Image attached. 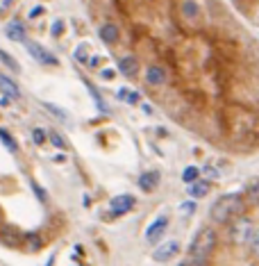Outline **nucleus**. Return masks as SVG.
I'll use <instances>...</instances> for the list:
<instances>
[{
  "instance_id": "6ab92c4d",
  "label": "nucleus",
  "mask_w": 259,
  "mask_h": 266,
  "mask_svg": "<svg viewBox=\"0 0 259 266\" xmlns=\"http://www.w3.org/2000/svg\"><path fill=\"white\" fill-rule=\"evenodd\" d=\"M0 62H3V64H5V66H7V68H9V71H14V73H18V71H21L18 62H16V60H14V57H12V55H9V52H7V50H0Z\"/></svg>"
},
{
  "instance_id": "473e14b6",
  "label": "nucleus",
  "mask_w": 259,
  "mask_h": 266,
  "mask_svg": "<svg viewBox=\"0 0 259 266\" xmlns=\"http://www.w3.org/2000/svg\"><path fill=\"white\" fill-rule=\"evenodd\" d=\"M46 12V9L44 7H34L32 9V12H30V18H36V16H41V14H44Z\"/></svg>"
},
{
  "instance_id": "4be33fe9",
  "label": "nucleus",
  "mask_w": 259,
  "mask_h": 266,
  "mask_svg": "<svg viewBox=\"0 0 259 266\" xmlns=\"http://www.w3.org/2000/svg\"><path fill=\"white\" fill-rule=\"evenodd\" d=\"M48 141H50V143H52V146H55V148H59V150H66V148H68L66 139H64V137L59 135V132H55V130H52L50 135H48Z\"/></svg>"
},
{
  "instance_id": "6e6552de",
  "label": "nucleus",
  "mask_w": 259,
  "mask_h": 266,
  "mask_svg": "<svg viewBox=\"0 0 259 266\" xmlns=\"http://www.w3.org/2000/svg\"><path fill=\"white\" fill-rule=\"evenodd\" d=\"M166 80H168V73L164 66H160V64H150V66L146 68V82L150 84V87H162V84H166Z\"/></svg>"
},
{
  "instance_id": "c9c22d12",
  "label": "nucleus",
  "mask_w": 259,
  "mask_h": 266,
  "mask_svg": "<svg viewBox=\"0 0 259 266\" xmlns=\"http://www.w3.org/2000/svg\"><path fill=\"white\" fill-rule=\"evenodd\" d=\"M9 5H12V0H3V7H0V12H7Z\"/></svg>"
},
{
  "instance_id": "2eb2a0df",
  "label": "nucleus",
  "mask_w": 259,
  "mask_h": 266,
  "mask_svg": "<svg viewBox=\"0 0 259 266\" xmlns=\"http://www.w3.org/2000/svg\"><path fill=\"white\" fill-rule=\"evenodd\" d=\"M211 191V184H209V180H195L193 184H189V196H191V198H205V196H207Z\"/></svg>"
},
{
  "instance_id": "f257e3e1",
  "label": "nucleus",
  "mask_w": 259,
  "mask_h": 266,
  "mask_svg": "<svg viewBox=\"0 0 259 266\" xmlns=\"http://www.w3.org/2000/svg\"><path fill=\"white\" fill-rule=\"evenodd\" d=\"M243 196L241 194H225L218 200H214L209 207V219L214 223H230L232 219L241 216L243 212Z\"/></svg>"
},
{
  "instance_id": "20e7f679",
  "label": "nucleus",
  "mask_w": 259,
  "mask_h": 266,
  "mask_svg": "<svg viewBox=\"0 0 259 266\" xmlns=\"http://www.w3.org/2000/svg\"><path fill=\"white\" fill-rule=\"evenodd\" d=\"M23 44H25V48H28L30 55H32L39 64H44V66H57V64H59L52 52H48L41 44H36V41H30L28 39V41H23Z\"/></svg>"
},
{
  "instance_id": "4468645a",
  "label": "nucleus",
  "mask_w": 259,
  "mask_h": 266,
  "mask_svg": "<svg viewBox=\"0 0 259 266\" xmlns=\"http://www.w3.org/2000/svg\"><path fill=\"white\" fill-rule=\"evenodd\" d=\"M0 93H7L12 100H18V98H21V89H18V84L14 82V80L9 78V75H5V73L0 75Z\"/></svg>"
},
{
  "instance_id": "ddd939ff",
  "label": "nucleus",
  "mask_w": 259,
  "mask_h": 266,
  "mask_svg": "<svg viewBox=\"0 0 259 266\" xmlns=\"http://www.w3.org/2000/svg\"><path fill=\"white\" fill-rule=\"evenodd\" d=\"M160 180H162V175L157 173V171H146V173H141V175H139V187H141V191L150 194V191H155V189H157Z\"/></svg>"
},
{
  "instance_id": "9b49d317",
  "label": "nucleus",
  "mask_w": 259,
  "mask_h": 266,
  "mask_svg": "<svg viewBox=\"0 0 259 266\" xmlns=\"http://www.w3.org/2000/svg\"><path fill=\"white\" fill-rule=\"evenodd\" d=\"M5 36L12 41H28V32H25V25L21 23L18 18L9 21L7 25H5Z\"/></svg>"
},
{
  "instance_id": "f3484780",
  "label": "nucleus",
  "mask_w": 259,
  "mask_h": 266,
  "mask_svg": "<svg viewBox=\"0 0 259 266\" xmlns=\"http://www.w3.org/2000/svg\"><path fill=\"white\" fill-rule=\"evenodd\" d=\"M116 98L123 100V103H128V105H136V103H139V93L132 91V89H118V91H116Z\"/></svg>"
},
{
  "instance_id": "72a5a7b5",
  "label": "nucleus",
  "mask_w": 259,
  "mask_h": 266,
  "mask_svg": "<svg viewBox=\"0 0 259 266\" xmlns=\"http://www.w3.org/2000/svg\"><path fill=\"white\" fill-rule=\"evenodd\" d=\"M180 210H182L184 214H191V212H193V205H191V203H189V205H182Z\"/></svg>"
},
{
  "instance_id": "c85d7f7f",
  "label": "nucleus",
  "mask_w": 259,
  "mask_h": 266,
  "mask_svg": "<svg viewBox=\"0 0 259 266\" xmlns=\"http://www.w3.org/2000/svg\"><path fill=\"white\" fill-rule=\"evenodd\" d=\"M87 44H82L80 48H77V50H75V60H80V62H87V55H84V52H87Z\"/></svg>"
},
{
  "instance_id": "c756f323",
  "label": "nucleus",
  "mask_w": 259,
  "mask_h": 266,
  "mask_svg": "<svg viewBox=\"0 0 259 266\" xmlns=\"http://www.w3.org/2000/svg\"><path fill=\"white\" fill-rule=\"evenodd\" d=\"M39 246H41L39 239H34V235H30L28 237V248H30V251H39Z\"/></svg>"
},
{
  "instance_id": "bb28decb",
  "label": "nucleus",
  "mask_w": 259,
  "mask_h": 266,
  "mask_svg": "<svg viewBox=\"0 0 259 266\" xmlns=\"http://www.w3.org/2000/svg\"><path fill=\"white\" fill-rule=\"evenodd\" d=\"M32 191H34V196H36V198L41 200V203H48V194H46V191L41 189V187H39V184H36V182H32Z\"/></svg>"
},
{
  "instance_id": "aec40b11",
  "label": "nucleus",
  "mask_w": 259,
  "mask_h": 266,
  "mask_svg": "<svg viewBox=\"0 0 259 266\" xmlns=\"http://www.w3.org/2000/svg\"><path fill=\"white\" fill-rule=\"evenodd\" d=\"M84 84H87V89H89V93H91V98L96 100V107H98L100 111H107V107H105V100H103V96L98 93V89L93 87L91 82H87V80H84Z\"/></svg>"
},
{
  "instance_id": "a878e982",
  "label": "nucleus",
  "mask_w": 259,
  "mask_h": 266,
  "mask_svg": "<svg viewBox=\"0 0 259 266\" xmlns=\"http://www.w3.org/2000/svg\"><path fill=\"white\" fill-rule=\"evenodd\" d=\"M50 32H52V36H62V34H64V21H62V18H57L55 23H52Z\"/></svg>"
},
{
  "instance_id": "f704fd0d",
  "label": "nucleus",
  "mask_w": 259,
  "mask_h": 266,
  "mask_svg": "<svg viewBox=\"0 0 259 266\" xmlns=\"http://www.w3.org/2000/svg\"><path fill=\"white\" fill-rule=\"evenodd\" d=\"M141 109H144V114H152V105H148V103L141 105Z\"/></svg>"
},
{
  "instance_id": "5701e85b",
  "label": "nucleus",
  "mask_w": 259,
  "mask_h": 266,
  "mask_svg": "<svg viewBox=\"0 0 259 266\" xmlns=\"http://www.w3.org/2000/svg\"><path fill=\"white\" fill-rule=\"evenodd\" d=\"M30 137H32V141L36 143V146H44L46 141H48V135H46L41 127H32V132H30Z\"/></svg>"
},
{
  "instance_id": "7c9ffc66",
  "label": "nucleus",
  "mask_w": 259,
  "mask_h": 266,
  "mask_svg": "<svg viewBox=\"0 0 259 266\" xmlns=\"http://www.w3.org/2000/svg\"><path fill=\"white\" fill-rule=\"evenodd\" d=\"M9 103H12V98L7 93H0V107H9Z\"/></svg>"
},
{
  "instance_id": "dca6fc26",
  "label": "nucleus",
  "mask_w": 259,
  "mask_h": 266,
  "mask_svg": "<svg viewBox=\"0 0 259 266\" xmlns=\"http://www.w3.org/2000/svg\"><path fill=\"white\" fill-rule=\"evenodd\" d=\"M177 266H209V257H203V255H187Z\"/></svg>"
},
{
  "instance_id": "7ed1b4c3",
  "label": "nucleus",
  "mask_w": 259,
  "mask_h": 266,
  "mask_svg": "<svg viewBox=\"0 0 259 266\" xmlns=\"http://www.w3.org/2000/svg\"><path fill=\"white\" fill-rule=\"evenodd\" d=\"M216 241H218V235L211 225H205L195 232V237L189 243V255H203V257H209L211 251L216 248Z\"/></svg>"
},
{
  "instance_id": "412c9836",
  "label": "nucleus",
  "mask_w": 259,
  "mask_h": 266,
  "mask_svg": "<svg viewBox=\"0 0 259 266\" xmlns=\"http://www.w3.org/2000/svg\"><path fill=\"white\" fill-rule=\"evenodd\" d=\"M0 139H3V143H5V146H7V150L9 153H16V141H14V137L12 135H9V132L7 130H5V127H0Z\"/></svg>"
},
{
  "instance_id": "1a4fd4ad",
  "label": "nucleus",
  "mask_w": 259,
  "mask_h": 266,
  "mask_svg": "<svg viewBox=\"0 0 259 266\" xmlns=\"http://www.w3.org/2000/svg\"><path fill=\"white\" fill-rule=\"evenodd\" d=\"M180 14H182V18H187L189 23H198V21L203 18V9H200V5L195 3V0H182Z\"/></svg>"
},
{
  "instance_id": "cd10ccee",
  "label": "nucleus",
  "mask_w": 259,
  "mask_h": 266,
  "mask_svg": "<svg viewBox=\"0 0 259 266\" xmlns=\"http://www.w3.org/2000/svg\"><path fill=\"white\" fill-rule=\"evenodd\" d=\"M203 173H205V175H207V180H216V178H218V171H216V168H214V166H211V164H205Z\"/></svg>"
},
{
  "instance_id": "39448f33",
  "label": "nucleus",
  "mask_w": 259,
  "mask_h": 266,
  "mask_svg": "<svg viewBox=\"0 0 259 266\" xmlns=\"http://www.w3.org/2000/svg\"><path fill=\"white\" fill-rule=\"evenodd\" d=\"M136 205V198L130 194H121V196H114L109 200V216H123L128 214L132 207Z\"/></svg>"
},
{
  "instance_id": "b1692460",
  "label": "nucleus",
  "mask_w": 259,
  "mask_h": 266,
  "mask_svg": "<svg viewBox=\"0 0 259 266\" xmlns=\"http://www.w3.org/2000/svg\"><path fill=\"white\" fill-rule=\"evenodd\" d=\"M248 248H250V253H252V255H255V257L259 259V227L255 230V235H252L250 243H248Z\"/></svg>"
},
{
  "instance_id": "a211bd4d",
  "label": "nucleus",
  "mask_w": 259,
  "mask_h": 266,
  "mask_svg": "<svg viewBox=\"0 0 259 266\" xmlns=\"http://www.w3.org/2000/svg\"><path fill=\"white\" fill-rule=\"evenodd\" d=\"M195 180H200V168L198 166H187L182 171V182H187V184H193Z\"/></svg>"
},
{
  "instance_id": "423d86ee",
  "label": "nucleus",
  "mask_w": 259,
  "mask_h": 266,
  "mask_svg": "<svg viewBox=\"0 0 259 266\" xmlns=\"http://www.w3.org/2000/svg\"><path fill=\"white\" fill-rule=\"evenodd\" d=\"M166 227H168V216L166 214L157 216V219L146 227V241H150V243L160 241V239L164 237V232H166Z\"/></svg>"
},
{
  "instance_id": "f8f14e48",
  "label": "nucleus",
  "mask_w": 259,
  "mask_h": 266,
  "mask_svg": "<svg viewBox=\"0 0 259 266\" xmlns=\"http://www.w3.org/2000/svg\"><path fill=\"white\" fill-rule=\"evenodd\" d=\"M118 71L123 73L125 78H134L139 73V60L134 55H125L118 60Z\"/></svg>"
},
{
  "instance_id": "f03ea898",
  "label": "nucleus",
  "mask_w": 259,
  "mask_h": 266,
  "mask_svg": "<svg viewBox=\"0 0 259 266\" xmlns=\"http://www.w3.org/2000/svg\"><path fill=\"white\" fill-rule=\"evenodd\" d=\"M255 230H257L255 221H252L250 216L241 214L227 223V239H230L232 243H236V246H248L252 235H255Z\"/></svg>"
},
{
  "instance_id": "0eeeda50",
  "label": "nucleus",
  "mask_w": 259,
  "mask_h": 266,
  "mask_svg": "<svg viewBox=\"0 0 259 266\" xmlns=\"http://www.w3.org/2000/svg\"><path fill=\"white\" fill-rule=\"evenodd\" d=\"M98 36H100V41H103L105 46H116L121 41V30H118V25L116 23H103L98 28Z\"/></svg>"
},
{
  "instance_id": "9d476101",
  "label": "nucleus",
  "mask_w": 259,
  "mask_h": 266,
  "mask_svg": "<svg viewBox=\"0 0 259 266\" xmlns=\"http://www.w3.org/2000/svg\"><path fill=\"white\" fill-rule=\"evenodd\" d=\"M180 253V246L175 241H166V243H162V246H157L155 248V253H152V259L155 262H168V259H173L175 255Z\"/></svg>"
},
{
  "instance_id": "2f4dec72",
  "label": "nucleus",
  "mask_w": 259,
  "mask_h": 266,
  "mask_svg": "<svg viewBox=\"0 0 259 266\" xmlns=\"http://www.w3.org/2000/svg\"><path fill=\"white\" fill-rule=\"evenodd\" d=\"M100 75H103L105 80H112V78L116 75V73L112 71V68H103V71H100Z\"/></svg>"
},
{
  "instance_id": "393cba45",
  "label": "nucleus",
  "mask_w": 259,
  "mask_h": 266,
  "mask_svg": "<svg viewBox=\"0 0 259 266\" xmlns=\"http://www.w3.org/2000/svg\"><path fill=\"white\" fill-rule=\"evenodd\" d=\"M44 107L48 109L50 114H55L57 119H62V121H66V119H68V116H66V111H62L59 107H55V105H50V103H44Z\"/></svg>"
}]
</instances>
